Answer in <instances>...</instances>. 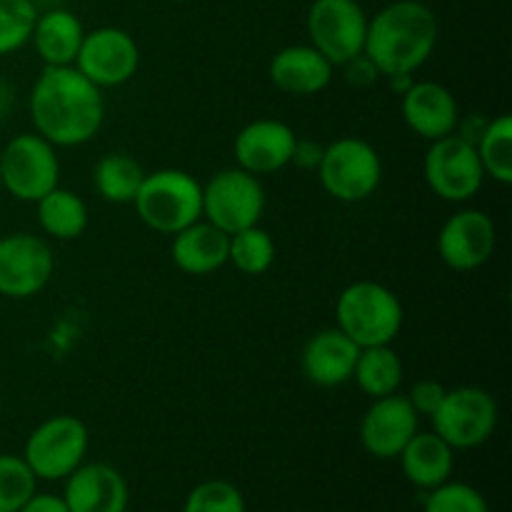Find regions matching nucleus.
Instances as JSON below:
<instances>
[{
	"mask_svg": "<svg viewBox=\"0 0 512 512\" xmlns=\"http://www.w3.org/2000/svg\"><path fill=\"white\" fill-rule=\"evenodd\" d=\"M38 8L33 0H0V58L30 43Z\"/></svg>",
	"mask_w": 512,
	"mask_h": 512,
	"instance_id": "nucleus-29",
	"label": "nucleus"
},
{
	"mask_svg": "<svg viewBox=\"0 0 512 512\" xmlns=\"http://www.w3.org/2000/svg\"><path fill=\"white\" fill-rule=\"evenodd\" d=\"M400 113H403L405 125L428 143L455 133L460 123V108L455 95L445 85L433 83V80H420V83L410 85L400 95Z\"/></svg>",
	"mask_w": 512,
	"mask_h": 512,
	"instance_id": "nucleus-17",
	"label": "nucleus"
},
{
	"mask_svg": "<svg viewBox=\"0 0 512 512\" xmlns=\"http://www.w3.org/2000/svg\"><path fill=\"white\" fill-rule=\"evenodd\" d=\"M318 178L330 198L340 203H363L383 180V160L368 140L345 135L323 148Z\"/></svg>",
	"mask_w": 512,
	"mask_h": 512,
	"instance_id": "nucleus-5",
	"label": "nucleus"
},
{
	"mask_svg": "<svg viewBox=\"0 0 512 512\" xmlns=\"http://www.w3.org/2000/svg\"><path fill=\"white\" fill-rule=\"evenodd\" d=\"M140 65V48L133 35L115 25H103L85 33L75 68L93 85L118 88L133 80Z\"/></svg>",
	"mask_w": 512,
	"mask_h": 512,
	"instance_id": "nucleus-13",
	"label": "nucleus"
},
{
	"mask_svg": "<svg viewBox=\"0 0 512 512\" xmlns=\"http://www.w3.org/2000/svg\"><path fill=\"white\" fill-rule=\"evenodd\" d=\"M228 263L243 275L268 273L275 263V243L268 230L253 225L230 235Z\"/></svg>",
	"mask_w": 512,
	"mask_h": 512,
	"instance_id": "nucleus-28",
	"label": "nucleus"
},
{
	"mask_svg": "<svg viewBox=\"0 0 512 512\" xmlns=\"http://www.w3.org/2000/svg\"><path fill=\"white\" fill-rule=\"evenodd\" d=\"M423 512H490L483 495L468 483H448L428 490Z\"/></svg>",
	"mask_w": 512,
	"mask_h": 512,
	"instance_id": "nucleus-32",
	"label": "nucleus"
},
{
	"mask_svg": "<svg viewBox=\"0 0 512 512\" xmlns=\"http://www.w3.org/2000/svg\"><path fill=\"white\" fill-rule=\"evenodd\" d=\"M0 190H3V183H0Z\"/></svg>",
	"mask_w": 512,
	"mask_h": 512,
	"instance_id": "nucleus-39",
	"label": "nucleus"
},
{
	"mask_svg": "<svg viewBox=\"0 0 512 512\" xmlns=\"http://www.w3.org/2000/svg\"><path fill=\"white\" fill-rule=\"evenodd\" d=\"M55 270L50 245L33 233L0 235V295L28 300L43 293Z\"/></svg>",
	"mask_w": 512,
	"mask_h": 512,
	"instance_id": "nucleus-12",
	"label": "nucleus"
},
{
	"mask_svg": "<svg viewBox=\"0 0 512 512\" xmlns=\"http://www.w3.org/2000/svg\"><path fill=\"white\" fill-rule=\"evenodd\" d=\"M445 395H448V388L443 383H438V380H418L405 398L413 405L415 413L425 415V418H433L435 410L445 400Z\"/></svg>",
	"mask_w": 512,
	"mask_h": 512,
	"instance_id": "nucleus-33",
	"label": "nucleus"
},
{
	"mask_svg": "<svg viewBox=\"0 0 512 512\" xmlns=\"http://www.w3.org/2000/svg\"><path fill=\"white\" fill-rule=\"evenodd\" d=\"M388 80H390V88H393L395 93H398V95H403L405 90H408L410 85L415 83L413 75H390Z\"/></svg>",
	"mask_w": 512,
	"mask_h": 512,
	"instance_id": "nucleus-37",
	"label": "nucleus"
},
{
	"mask_svg": "<svg viewBox=\"0 0 512 512\" xmlns=\"http://www.w3.org/2000/svg\"><path fill=\"white\" fill-rule=\"evenodd\" d=\"M30 120L35 133L55 148H78L103 128V93L75 65H45L30 90Z\"/></svg>",
	"mask_w": 512,
	"mask_h": 512,
	"instance_id": "nucleus-1",
	"label": "nucleus"
},
{
	"mask_svg": "<svg viewBox=\"0 0 512 512\" xmlns=\"http://www.w3.org/2000/svg\"><path fill=\"white\" fill-rule=\"evenodd\" d=\"M65 505L70 512H125L128 483L108 463H88L65 478Z\"/></svg>",
	"mask_w": 512,
	"mask_h": 512,
	"instance_id": "nucleus-18",
	"label": "nucleus"
},
{
	"mask_svg": "<svg viewBox=\"0 0 512 512\" xmlns=\"http://www.w3.org/2000/svg\"><path fill=\"white\" fill-rule=\"evenodd\" d=\"M183 512H245V498L228 480H205L190 490Z\"/></svg>",
	"mask_w": 512,
	"mask_h": 512,
	"instance_id": "nucleus-31",
	"label": "nucleus"
},
{
	"mask_svg": "<svg viewBox=\"0 0 512 512\" xmlns=\"http://www.w3.org/2000/svg\"><path fill=\"white\" fill-rule=\"evenodd\" d=\"M18 512H70V510H68V505H65V500L58 498V495L35 493L33 498H30Z\"/></svg>",
	"mask_w": 512,
	"mask_h": 512,
	"instance_id": "nucleus-36",
	"label": "nucleus"
},
{
	"mask_svg": "<svg viewBox=\"0 0 512 512\" xmlns=\"http://www.w3.org/2000/svg\"><path fill=\"white\" fill-rule=\"evenodd\" d=\"M418 423L420 415L405 395H385L373 400V405L365 410L360 420V443L373 458L393 460L418 433Z\"/></svg>",
	"mask_w": 512,
	"mask_h": 512,
	"instance_id": "nucleus-15",
	"label": "nucleus"
},
{
	"mask_svg": "<svg viewBox=\"0 0 512 512\" xmlns=\"http://www.w3.org/2000/svg\"><path fill=\"white\" fill-rule=\"evenodd\" d=\"M320 160H323V145L313 143V140L295 138L290 165H295L298 170H318Z\"/></svg>",
	"mask_w": 512,
	"mask_h": 512,
	"instance_id": "nucleus-34",
	"label": "nucleus"
},
{
	"mask_svg": "<svg viewBox=\"0 0 512 512\" xmlns=\"http://www.w3.org/2000/svg\"><path fill=\"white\" fill-rule=\"evenodd\" d=\"M270 83L285 95L308 98L323 93L333 80V65L313 45H288L270 60Z\"/></svg>",
	"mask_w": 512,
	"mask_h": 512,
	"instance_id": "nucleus-20",
	"label": "nucleus"
},
{
	"mask_svg": "<svg viewBox=\"0 0 512 512\" xmlns=\"http://www.w3.org/2000/svg\"><path fill=\"white\" fill-rule=\"evenodd\" d=\"M298 135L283 120H253L235 135L233 153L238 168L253 175H273L290 165Z\"/></svg>",
	"mask_w": 512,
	"mask_h": 512,
	"instance_id": "nucleus-16",
	"label": "nucleus"
},
{
	"mask_svg": "<svg viewBox=\"0 0 512 512\" xmlns=\"http://www.w3.org/2000/svg\"><path fill=\"white\" fill-rule=\"evenodd\" d=\"M343 70L345 80H348L350 85H355V88H368V85H373L380 75L378 68H375L365 55H358V58H353L350 63H345Z\"/></svg>",
	"mask_w": 512,
	"mask_h": 512,
	"instance_id": "nucleus-35",
	"label": "nucleus"
},
{
	"mask_svg": "<svg viewBox=\"0 0 512 512\" xmlns=\"http://www.w3.org/2000/svg\"><path fill=\"white\" fill-rule=\"evenodd\" d=\"M90 433L73 415H53L25 440L23 460L38 480H65L83 465Z\"/></svg>",
	"mask_w": 512,
	"mask_h": 512,
	"instance_id": "nucleus-8",
	"label": "nucleus"
},
{
	"mask_svg": "<svg viewBox=\"0 0 512 512\" xmlns=\"http://www.w3.org/2000/svg\"><path fill=\"white\" fill-rule=\"evenodd\" d=\"M478 158L483 163L485 175L498 183H512V120L510 115H498L488 120L483 135L475 143Z\"/></svg>",
	"mask_w": 512,
	"mask_h": 512,
	"instance_id": "nucleus-27",
	"label": "nucleus"
},
{
	"mask_svg": "<svg viewBox=\"0 0 512 512\" xmlns=\"http://www.w3.org/2000/svg\"><path fill=\"white\" fill-rule=\"evenodd\" d=\"M398 458L408 483L425 493L448 483L455 468V450L438 433H420L418 430Z\"/></svg>",
	"mask_w": 512,
	"mask_h": 512,
	"instance_id": "nucleus-23",
	"label": "nucleus"
},
{
	"mask_svg": "<svg viewBox=\"0 0 512 512\" xmlns=\"http://www.w3.org/2000/svg\"><path fill=\"white\" fill-rule=\"evenodd\" d=\"M335 328L343 330L358 348L390 345L403 328V303L383 283L358 280L338 295Z\"/></svg>",
	"mask_w": 512,
	"mask_h": 512,
	"instance_id": "nucleus-3",
	"label": "nucleus"
},
{
	"mask_svg": "<svg viewBox=\"0 0 512 512\" xmlns=\"http://www.w3.org/2000/svg\"><path fill=\"white\" fill-rule=\"evenodd\" d=\"M133 205L150 230L175 235L203 220V185L185 170H155L145 173Z\"/></svg>",
	"mask_w": 512,
	"mask_h": 512,
	"instance_id": "nucleus-4",
	"label": "nucleus"
},
{
	"mask_svg": "<svg viewBox=\"0 0 512 512\" xmlns=\"http://www.w3.org/2000/svg\"><path fill=\"white\" fill-rule=\"evenodd\" d=\"M83 38L85 28L78 15L65 8H50L38 13L30 43L45 65L65 68V65H75Z\"/></svg>",
	"mask_w": 512,
	"mask_h": 512,
	"instance_id": "nucleus-22",
	"label": "nucleus"
},
{
	"mask_svg": "<svg viewBox=\"0 0 512 512\" xmlns=\"http://www.w3.org/2000/svg\"><path fill=\"white\" fill-rule=\"evenodd\" d=\"M498 233L488 213L475 208L458 210L445 220L438 235L440 260L455 273H470L478 270L493 258Z\"/></svg>",
	"mask_w": 512,
	"mask_h": 512,
	"instance_id": "nucleus-14",
	"label": "nucleus"
},
{
	"mask_svg": "<svg viewBox=\"0 0 512 512\" xmlns=\"http://www.w3.org/2000/svg\"><path fill=\"white\" fill-rule=\"evenodd\" d=\"M423 175L428 188L448 203L475 198L488 178L475 145L455 133L430 143L423 160Z\"/></svg>",
	"mask_w": 512,
	"mask_h": 512,
	"instance_id": "nucleus-11",
	"label": "nucleus"
},
{
	"mask_svg": "<svg viewBox=\"0 0 512 512\" xmlns=\"http://www.w3.org/2000/svg\"><path fill=\"white\" fill-rule=\"evenodd\" d=\"M438 18L420 0H395L368 18L363 55L380 75H413L438 45Z\"/></svg>",
	"mask_w": 512,
	"mask_h": 512,
	"instance_id": "nucleus-2",
	"label": "nucleus"
},
{
	"mask_svg": "<svg viewBox=\"0 0 512 512\" xmlns=\"http://www.w3.org/2000/svg\"><path fill=\"white\" fill-rule=\"evenodd\" d=\"M433 433H438L453 450L480 448L498 428V403L493 395L475 385L448 390L435 410Z\"/></svg>",
	"mask_w": 512,
	"mask_h": 512,
	"instance_id": "nucleus-10",
	"label": "nucleus"
},
{
	"mask_svg": "<svg viewBox=\"0 0 512 512\" xmlns=\"http://www.w3.org/2000/svg\"><path fill=\"white\" fill-rule=\"evenodd\" d=\"M305 28L310 45L333 68H343L345 63L363 55L368 13L358 0H313Z\"/></svg>",
	"mask_w": 512,
	"mask_h": 512,
	"instance_id": "nucleus-7",
	"label": "nucleus"
},
{
	"mask_svg": "<svg viewBox=\"0 0 512 512\" xmlns=\"http://www.w3.org/2000/svg\"><path fill=\"white\" fill-rule=\"evenodd\" d=\"M403 360L390 345L360 348L353 368V380L370 400L398 393L403 385Z\"/></svg>",
	"mask_w": 512,
	"mask_h": 512,
	"instance_id": "nucleus-25",
	"label": "nucleus"
},
{
	"mask_svg": "<svg viewBox=\"0 0 512 512\" xmlns=\"http://www.w3.org/2000/svg\"><path fill=\"white\" fill-rule=\"evenodd\" d=\"M230 235L210 225L208 220L188 225L173 235V263L185 275H210L228 263Z\"/></svg>",
	"mask_w": 512,
	"mask_h": 512,
	"instance_id": "nucleus-21",
	"label": "nucleus"
},
{
	"mask_svg": "<svg viewBox=\"0 0 512 512\" xmlns=\"http://www.w3.org/2000/svg\"><path fill=\"white\" fill-rule=\"evenodd\" d=\"M170 3H188V0H170Z\"/></svg>",
	"mask_w": 512,
	"mask_h": 512,
	"instance_id": "nucleus-38",
	"label": "nucleus"
},
{
	"mask_svg": "<svg viewBox=\"0 0 512 512\" xmlns=\"http://www.w3.org/2000/svg\"><path fill=\"white\" fill-rule=\"evenodd\" d=\"M0 183L23 203H38L60 185V160L55 145L38 133H20L0 150Z\"/></svg>",
	"mask_w": 512,
	"mask_h": 512,
	"instance_id": "nucleus-6",
	"label": "nucleus"
},
{
	"mask_svg": "<svg viewBox=\"0 0 512 512\" xmlns=\"http://www.w3.org/2000/svg\"><path fill=\"white\" fill-rule=\"evenodd\" d=\"M263 213L265 188L248 170H220L203 185V218L223 233L233 235L260 225Z\"/></svg>",
	"mask_w": 512,
	"mask_h": 512,
	"instance_id": "nucleus-9",
	"label": "nucleus"
},
{
	"mask_svg": "<svg viewBox=\"0 0 512 512\" xmlns=\"http://www.w3.org/2000/svg\"><path fill=\"white\" fill-rule=\"evenodd\" d=\"M143 165L128 153H108L98 160L93 170V185L105 203L128 205L143 185Z\"/></svg>",
	"mask_w": 512,
	"mask_h": 512,
	"instance_id": "nucleus-26",
	"label": "nucleus"
},
{
	"mask_svg": "<svg viewBox=\"0 0 512 512\" xmlns=\"http://www.w3.org/2000/svg\"><path fill=\"white\" fill-rule=\"evenodd\" d=\"M38 478L23 455H0V512H18L35 495Z\"/></svg>",
	"mask_w": 512,
	"mask_h": 512,
	"instance_id": "nucleus-30",
	"label": "nucleus"
},
{
	"mask_svg": "<svg viewBox=\"0 0 512 512\" xmlns=\"http://www.w3.org/2000/svg\"><path fill=\"white\" fill-rule=\"evenodd\" d=\"M35 205H38V223L48 238L75 240L88 230V205L73 190H65L58 185Z\"/></svg>",
	"mask_w": 512,
	"mask_h": 512,
	"instance_id": "nucleus-24",
	"label": "nucleus"
},
{
	"mask_svg": "<svg viewBox=\"0 0 512 512\" xmlns=\"http://www.w3.org/2000/svg\"><path fill=\"white\" fill-rule=\"evenodd\" d=\"M360 348L338 328H325L305 343L300 355L303 375L320 388H338L353 380Z\"/></svg>",
	"mask_w": 512,
	"mask_h": 512,
	"instance_id": "nucleus-19",
	"label": "nucleus"
}]
</instances>
